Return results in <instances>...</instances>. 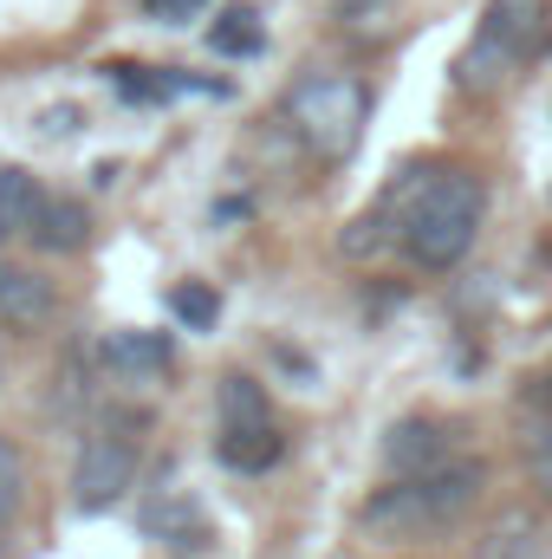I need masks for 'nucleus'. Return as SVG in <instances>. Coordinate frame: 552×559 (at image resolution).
Returning <instances> with one entry per match:
<instances>
[{
  "instance_id": "nucleus-1",
  "label": "nucleus",
  "mask_w": 552,
  "mask_h": 559,
  "mask_svg": "<svg viewBox=\"0 0 552 559\" xmlns=\"http://www.w3.org/2000/svg\"><path fill=\"white\" fill-rule=\"evenodd\" d=\"M391 241L410 254L422 274H455L468 261V248L481 241V222H488V182L461 163H442V169H410L391 195Z\"/></svg>"
},
{
  "instance_id": "nucleus-2",
  "label": "nucleus",
  "mask_w": 552,
  "mask_h": 559,
  "mask_svg": "<svg viewBox=\"0 0 552 559\" xmlns=\"http://www.w3.org/2000/svg\"><path fill=\"white\" fill-rule=\"evenodd\" d=\"M481 488H488V468L475 462V455H455V462H442V468H429V475H397V481H384L371 501H364V534H377V540H429V534H448L455 521H468L475 514V501H481Z\"/></svg>"
},
{
  "instance_id": "nucleus-3",
  "label": "nucleus",
  "mask_w": 552,
  "mask_h": 559,
  "mask_svg": "<svg viewBox=\"0 0 552 559\" xmlns=\"http://www.w3.org/2000/svg\"><path fill=\"white\" fill-rule=\"evenodd\" d=\"M552 46V0H488L468 52L455 59L461 92H494Z\"/></svg>"
},
{
  "instance_id": "nucleus-4",
  "label": "nucleus",
  "mask_w": 552,
  "mask_h": 559,
  "mask_svg": "<svg viewBox=\"0 0 552 559\" xmlns=\"http://www.w3.org/2000/svg\"><path fill=\"white\" fill-rule=\"evenodd\" d=\"M364 118H371V92L351 72L319 66V72H305L286 92V124L319 163H345L358 150V138H364Z\"/></svg>"
},
{
  "instance_id": "nucleus-5",
  "label": "nucleus",
  "mask_w": 552,
  "mask_h": 559,
  "mask_svg": "<svg viewBox=\"0 0 552 559\" xmlns=\"http://www.w3.org/2000/svg\"><path fill=\"white\" fill-rule=\"evenodd\" d=\"M137 468H143V417L137 411H98L85 442H79V462H72V508L79 514L118 508L137 488Z\"/></svg>"
},
{
  "instance_id": "nucleus-6",
  "label": "nucleus",
  "mask_w": 552,
  "mask_h": 559,
  "mask_svg": "<svg viewBox=\"0 0 552 559\" xmlns=\"http://www.w3.org/2000/svg\"><path fill=\"white\" fill-rule=\"evenodd\" d=\"M215 417H221V462L235 475H267L279 455H286V436H279L274 397L261 378L248 371H228L221 391H215Z\"/></svg>"
},
{
  "instance_id": "nucleus-7",
  "label": "nucleus",
  "mask_w": 552,
  "mask_h": 559,
  "mask_svg": "<svg viewBox=\"0 0 552 559\" xmlns=\"http://www.w3.org/2000/svg\"><path fill=\"white\" fill-rule=\"evenodd\" d=\"M137 527L163 547V554H176V559L208 554V547H215V521H208V514H202V501H195V495H182V488H156V495L137 508Z\"/></svg>"
},
{
  "instance_id": "nucleus-8",
  "label": "nucleus",
  "mask_w": 552,
  "mask_h": 559,
  "mask_svg": "<svg viewBox=\"0 0 552 559\" xmlns=\"http://www.w3.org/2000/svg\"><path fill=\"white\" fill-rule=\"evenodd\" d=\"M455 455H468V449H461V423L404 417V423L384 429V468H391V481H397V475H429V468H442V462H455Z\"/></svg>"
},
{
  "instance_id": "nucleus-9",
  "label": "nucleus",
  "mask_w": 552,
  "mask_h": 559,
  "mask_svg": "<svg viewBox=\"0 0 552 559\" xmlns=\"http://www.w3.org/2000/svg\"><path fill=\"white\" fill-rule=\"evenodd\" d=\"M52 319H59V286L39 274V267L0 254V325L20 332V338H33V332H46Z\"/></svg>"
},
{
  "instance_id": "nucleus-10",
  "label": "nucleus",
  "mask_w": 552,
  "mask_h": 559,
  "mask_svg": "<svg viewBox=\"0 0 552 559\" xmlns=\"http://www.w3.org/2000/svg\"><path fill=\"white\" fill-rule=\"evenodd\" d=\"M26 241H33L39 254H79V248L92 241V209H85L79 195H46Z\"/></svg>"
},
{
  "instance_id": "nucleus-11",
  "label": "nucleus",
  "mask_w": 552,
  "mask_h": 559,
  "mask_svg": "<svg viewBox=\"0 0 552 559\" xmlns=\"http://www.w3.org/2000/svg\"><path fill=\"white\" fill-rule=\"evenodd\" d=\"M98 358L118 371V378H163L169 365H176V352H169V338L163 332H111L105 345H98Z\"/></svg>"
},
{
  "instance_id": "nucleus-12",
  "label": "nucleus",
  "mask_w": 552,
  "mask_h": 559,
  "mask_svg": "<svg viewBox=\"0 0 552 559\" xmlns=\"http://www.w3.org/2000/svg\"><path fill=\"white\" fill-rule=\"evenodd\" d=\"M39 202H46V189H39L26 169H0V248L20 241V235H33Z\"/></svg>"
},
{
  "instance_id": "nucleus-13",
  "label": "nucleus",
  "mask_w": 552,
  "mask_h": 559,
  "mask_svg": "<svg viewBox=\"0 0 552 559\" xmlns=\"http://www.w3.org/2000/svg\"><path fill=\"white\" fill-rule=\"evenodd\" d=\"M481 559H547V534L533 514H501L494 534L481 540Z\"/></svg>"
},
{
  "instance_id": "nucleus-14",
  "label": "nucleus",
  "mask_w": 552,
  "mask_h": 559,
  "mask_svg": "<svg viewBox=\"0 0 552 559\" xmlns=\"http://www.w3.org/2000/svg\"><path fill=\"white\" fill-rule=\"evenodd\" d=\"M20 508H26V455H20V442L0 429V534L20 521Z\"/></svg>"
},
{
  "instance_id": "nucleus-15",
  "label": "nucleus",
  "mask_w": 552,
  "mask_h": 559,
  "mask_svg": "<svg viewBox=\"0 0 552 559\" xmlns=\"http://www.w3.org/2000/svg\"><path fill=\"white\" fill-rule=\"evenodd\" d=\"M208 39H215V52H261V46H267V26H261L254 7H228Z\"/></svg>"
},
{
  "instance_id": "nucleus-16",
  "label": "nucleus",
  "mask_w": 552,
  "mask_h": 559,
  "mask_svg": "<svg viewBox=\"0 0 552 559\" xmlns=\"http://www.w3.org/2000/svg\"><path fill=\"white\" fill-rule=\"evenodd\" d=\"M169 306H176V319H189L195 332H208V325L221 319V299H215V293H208L202 280H189V286H176V293H169Z\"/></svg>"
},
{
  "instance_id": "nucleus-17",
  "label": "nucleus",
  "mask_w": 552,
  "mask_h": 559,
  "mask_svg": "<svg viewBox=\"0 0 552 559\" xmlns=\"http://www.w3.org/2000/svg\"><path fill=\"white\" fill-rule=\"evenodd\" d=\"M527 481L540 488V501H552V417L527 436Z\"/></svg>"
},
{
  "instance_id": "nucleus-18",
  "label": "nucleus",
  "mask_w": 552,
  "mask_h": 559,
  "mask_svg": "<svg viewBox=\"0 0 552 559\" xmlns=\"http://www.w3.org/2000/svg\"><path fill=\"white\" fill-rule=\"evenodd\" d=\"M208 0H143V13L149 20H163V26H182V20H195Z\"/></svg>"
}]
</instances>
